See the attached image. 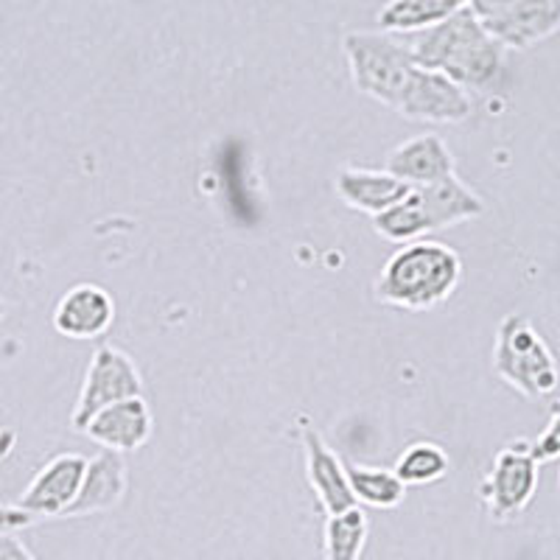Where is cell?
Wrapping results in <instances>:
<instances>
[{
  "label": "cell",
  "mask_w": 560,
  "mask_h": 560,
  "mask_svg": "<svg viewBox=\"0 0 560 560\" xmlns=\"http://www.w3.org/2000/svg\"><path fill=\"white\" fill-rule=\"evenodd\" d=\"M508 51H527L560 28V0H518L516 7L482 23Z\"/></svg>",
  "instance_id": "7c38bea8"
},
{
  "label": "cell",
  "mask_w": 560,
  "mask_h": 560,
  "mask_svg": "<svg viewBox=\"0 0 560 560\" xmlns=\"http://www.w3.org/2000/svg\"><path fill=\"white\" fill-rule=\"evenodd\" d=\"M303 454H306L308 485H312L314 497H317V504L323 508L325 516L359 508L353 488H350L348 465L339 459V454L314 429L303 432Z\"/></svg>",
  "instance_id": "8fae6325"
},
{
  "label": "cell",
  "mask_w": 560,
  "mask_h": 560,
  "mask_svg": "<svg viewBox=\"0 0 560 560\" xmlns=\"http://www.w3.org/2000/svg\"><path fill=\"white\" fill-rule=\"evenodd\" d=\"M463 280V261L448 244L409 242L387 258L376 280V300L404 312L443 306Z\"/></svg>",
  "instance_id": "3957f363"
},
{
  "label": "cell",
  "mask_w": 560,
  "mask_h": 560,
  "mask_svg": "<svg viewBox=\"0 0 560 560\" xmlns=\"http://www.w3.org/2000/svg\"><path fill=\"white\" fill-rule=\"evenodd\" d=\"M0 508H3V504H0Z\"/></svg>",
  "instance_id": "d4e9b609"
},
{
  "label": "cell",
  "mask_w": 560,
  "mask_h": 560,
  "mask_svg": "<svg viewBox=\"0 0 560 560\" xmlns=\"http://www.w3.org/2000/svg\"><path fill=\"white\" fill-rule=\"evenodd\" d=\"M387 172L407 185H434L457 174V160L440 135H415L387 154Z\"/></svg>",
  "instance_id": "4fadbf2b"
},
{
  "label": "cell",
  "mask_w": 560,
  "mask_h": 560,
  "mask_svg": "<svg viewBox=\"0 0 560 560\" xmlns=\"http://www.w3.org/2000/svg\"><path fill=\"white\" fill-rule=\"evenodd\" d=\"M493 370L504 384L524 398L552 395L560 382V368L547 339L522 314H508L497 328Z\"/></svg>",
  "instance_id": "5b68a950"
},
{
  "label": "cell",
  "mask_w": 560,
  "mask_h": 560,
  "mask_svg": "<svg viewBox=\"0 0 560 560\" xmlns=\"http://www.w3.org/2000/svg\"><path fill=\"white\" fill-rule=\"evenodd\" d=\"M409 191H412V185L393 177L387 168L384 172H373V168H342L337 174V194L342 197V202L348 208L359 210V213H368L370 219L382 217L389 208L404 202L409 197Z\"/></svg>",
  "instance_id": "9a60e30c"
},
{
  "label": "cell",
  "mask_w": 560,
  "mask_h": 560,
  "mask_svg": "<svg viewBox=\"0 0 560 560\" xmlns=\"http://www.w3.org/2000/svg\"><path fill=\"white\" fill-rule=\"evenodd\" d=\"M350 79L362 96L395 109L409 121L459 124L471 115L468 90L427 70L409 45L387 32H348L342 37Z\"/></svg>",
  "instance_id": "6da1fadb"
},
{
  "label": "cell",
  "mask_w": 560,
  "mask_h": 560,
  "mask_svg": "<svg viewBox=\"0 0 560 560\" xmlns=\"http://www.w3.org/2000/svg\"><path fill=\"white\" fill-rule=\"evenodd\" d=\"M471 0H387L378 12V28L387 34H412L446 23L457 12L468 9Z\"/></svg>",
  "instance_id": "2e32d148"
},
{
  "label": "cell",
  "mask_w": 560,
  "mask_h": 560,
  "mask_svg": "<svg viewBox=\"0 0 560 560\" xmlns=\"http://www.w3.org/2000/svg\"><path fill=\"white\" fill-rule=\"evenodd\" d=\"M404 43L423 68L443 73L463 90H490L502 79L508 48L490 37L471 7Z\"/></svg>",
  "instance_id": "7a4b0ae2"
},
{
  "label": "cell",
  "mask_w": 560,
  "mask_h": 560,
  "mask_svg": "<svg viewBox=\"0 0 560 560\" xmlns=\"http://www.w3.org/2000/svg\"><path fill=\"white\" fill-rule=\"evenodd\" d=\"M533 452L538 463L560 459V398L549 409V423L544 427V432L533 440Z\"/></svg>",
  "instance_id": "ffe728a7"
},
{
  "label": "cell",
  "mask_w": 560,
  "mask_h": 560,
  "mask_svg": "<svg viewBox=\"0 0 560 560\" xmlns=\"http://www.w3.org/2000/svg\"><path fill=\"white\" fill-rule=\"evenodd\" d=\"M518 0H471L468 7H471V12L477 14L479 20H490V18H497V14L508 12L510 7H516Z\"/></svg>",
  "instance_id": "603a6c76"
},
{
  "label": "cell",
  "mask_w": 560,
  "mask_h": 560,
  "mask_svg": "<svg viewBox=\"0 0 560 560\" xmlns=\"http://www.w3.org/2000/svg\"><path fill=\"white\" fill-rule=\"evenodd\" d=\"M152 407H149L143 395L102 409V412L82 429V434H88L93 443H98V446L107 448V452L118 454H129L143 448L149 443V438H152Z\"/></svg>",
  "instance_id": "30bf717a"
},
{
  "label": "cell",
  "mask_w": 560,
  "mask_h": 560,
  "mask_svg": "<svg viewBox=\"0 0 560 560\" xmlns=\"http://www.w3.org/2000/svg\"><path fill=\"white\" fill-rule=\"evenodd\" d=\"M393 471L404 485H415V488L440 482L448 474V454L432 440H418L404 448Z\"/></svg>",
  "instance_id": "d6986e66"
},
{
  "label": "cell",
  "mask_w": 560,
  "mask_h": 560,
  "mask_svg": "<svg viewBox=\"0 0 560 560\" xmlns=\"http://www.w3.org/2000/svg\"><path fill=\"white\" fill-rule=\"evenodd\" d=\"M348 479L353 488V497L359 504L376 510H393L407 497V485L398 479V474L387 468H373V465H348Z\"/></svg>",
  "instance_id": "ac0fdd59"
},
{
  "label": "cell",
  "mask_w": 560,
  "mask_h": 560,
  "mask_svg": "<svg viewBox=\"0 0 560 560\" xmlns=\"http://www.w3.org/2000/svg\"><path fill=\"white\" fill-rule=\"evenodd\" d=\"M32 522V513H26V510L18 508V504H14V508H7V504L0 508V533H18V529L28 527Z\"/></svg>",
  "instance_id": "7402d4cb"
},
{
  "label": "cell",
  "mask_w": 560,
  "mask_h": 560,
  "mask_svg": "<svg viewBox=\"0 0 560 560\" xmlns=\"http://www.w3.org/2000/svg\"><path fill=\"white\" fill-rule=\"evenodd\" d=\"M485 202L477 191H471L463 179L454 177L434 185H418L409 191L404 202L389 208L387 213L373 219V228L382 238L393 244L420 242L434 230H446L454 224L471 222L482 217Z\"/></svg>",
  "instance_id": "277c9868"
},
{
  "label": "cell",
  "mask_w": 560,
  "mask_h": 560,
  "mask_svg": "<svg viewBox=\"0 0 560 560\" xmlns=\"http://www.w3.org/2000/svg\"><path fill=\"white\" fill-rule=\"evenodd\" d=\"M7 300H3V294H0V323H3V319H7Z\"/></svg>",
  "instance_id": "cb8c5ba5"
},
{
  "label": "cell",
  "mask_w": 560,
  "mask_h": 560,
  "mask_svg": "<svg viewBox=\"0 0 560 560\" xmlns=\"http://www.w3.org/2000/svg\"><path fill=\"white\" fill-rule=\"evenodd\" d=\"M0 560H37L18 533H0Z\"/></svg>",
  "instance_id": "44dd1931"
},
{
  "label": "cell",
  "mask_w": 560,
  "mask_h": 560,
  "mask_svg": "<svg viewBox=\"0 0 560 560\" xmlns=\"http://www.w3.org/2000/svg\"><path fill=\"white\" fill-rule=\"evenodd\" d=\"M59 337L73 342L102 339L115 323V300L98 283H77L59 298L51 317Z\"/></svg>",
  "instance_id": "9c48e42d"
},
{
  "label": "cell",
  "mask_w": 560,
  "mask_h": 560,
  "mask_svg": "<svg viewBox=\"0 0 560 560\" xmlns=\"http://www.w3.org/2000/svg\"><path fill=\"white\" fill-rule=\"evenodd\" d=\"M538 457L529 440H513L490 463L488 474L479 482L482 508L497 524L518 518L538 490Z\"/></svg>",
  "instance_id": "8992f818"
},
{
  "label": "cell",
  "mask_w": 560,
  "mask_h": 560,
  "mask_svg": "<svg viewBox=\"0 0 560 560\" xmlns=\"http://www.w3.org/2000/svg\"><path fill=\"white\" fill-rule=\"evenodd\" d=\"M127 459H124V454L104 448L102 454H96L88 463V471H84L77 502L70 504L65 518L107 513L115 504H121L124 493H127Z\"/></svg>",
  "instance_id": "5bb4252c"
},
{
  "label": "cell",
  "mask_w": 560,
  "mask_h": 560,
  "mask_svg": "<svg viewBox=\"0 0 560 560\" xmlns=\"http://www.w3.org/2000/svg\"><path fill=\"white\" fill-rule=\"evenodd\" d=\"M88 463V457L73 452L48 459L23 490L18 508L32 513L34 518H65L70 504L77 502Z\"/></svg>",
  "instance_id": "ba28073f"
},
{
  "label": "cell",
  "mask_w": 560,
  "mask_h": 560,
  "mask_svg": "<svg viewBox=\"0 0 560 560\" xmlns=\"http://www.w3.org/2000/svg\"><path fill=\"white\" fill-rule=\"evenodd\" d=\"M370 524L362 508H350L345 513L325 516L323 527V558L325 560H362L368 544Z\"/></svg>",
  "instance_id": "e0dca14e"
},
{
  "label": "cell",
  "mask_w": 560,
  "mask_h": 560,
  "mask_svg": "<svg viewBox=\"0 0 560 560\" xmlns=\"http://www.w3.org/2000/svg\"><path fill=\"white\" fill-rule=\"evenodd\" d=\"M140 395H143V378H140V370L135 368L132 359L121 348L98 345L96 353L90 357L70 423L82 432L102 409L118 401H129V398H140Z\"/></svg>",
  "instance_id": "52a82bcc"
}]
</instances>
